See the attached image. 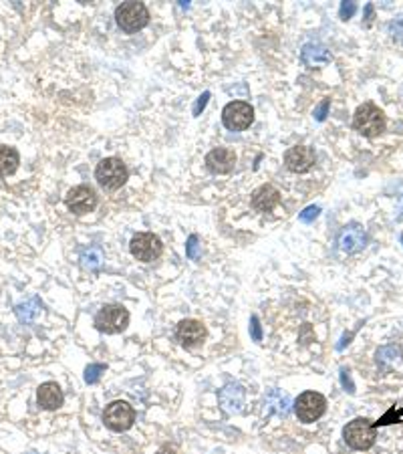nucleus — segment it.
Wrapping results in <instances>:
<instances>
[{
  "instance_id": "1",
  "label": "nucleus",
  "mask_w": 403,
  "mask_h": 454,
  "mask_svg": "<svg viewBox=\"0 0 403 454\" xmlns=\"http://www.w3.org/2000/svg\"><path fill=\"white\" fill-rule=\"evenodd\" d=\"M353 127L365 138H377L379 134L386 132V113L375 104L365 101L355 109Z\"/></svg>"
},
{
  "instance_id": "2",
  "label": "nucleus",
  "mask_w": 403,
  "mask_h": 454,
  "mask_svg": "<svg viewBox=\"0 0 403 454\" xmlns=\"http://www.w3.org/2000/svg\"><path fill=\"white\" fill-rule=\"evenodd\" d=\"M343 438L353 451H369L375 444L377 426L369 418H355L343 428Z\"/></svg>"
},
{
  "instance_id": "3",
  "label": "nucleus",
  "mask_w": 403,
  "mask_h": 454,
  "mask_svg": "<svg viewBox=\"0 0 403 454\" xmlns=\"http://www.w3.org/2000/svg\"><path fill=\"white\" fill-rule=\"evenodd\" d=\"M127 178H129L127 166L119 157H105L95 168V180L105 190H119L127 182Z\"/></svg>"
},
{
  "instance_id": "4",
  "label": "nucleus",
  "mask_w": 403,
  "mask_h": 454,
  "mask_svg": "<svg viewBox=\"0 0 403 454\" xmlns=\"http://www.w3.org/2000/svg\"><path fill=\"white\" fill-rule=\"evenodd\" d=\"M93 323H95V327L101 333L117 335V333H123L127 329V325H129V311L123 305L109 303V305H103L99 309V313L95 315Z\"/></svg>"
},
{
  "instance_id": "5",
  "label": "nucleus",
  "mask_w": 403,
  "mask_h": 454,
  "mask_svg": "<svg viewBox=\"0 0 403 454\" xmlns=\"http://www.w3.org/2000/svg\"><path fill=\"white\" fill-rule=\"evenodd\" d=\"M115 20L125 33H138L149 22V10L143 2H123L115 8Z\"/></svg>"
},
{
  "instance_id": "6",
  "label": "nucleus",
  "mask_w": 403,
  "mask_h": 454,
  "mask_svg": "<svg viewBox=\"0 0 403 454\" xmlns=\"http://www.w3.org/2000/svg\"><path fill=\"white\" fill-rule=\"evenodd\" d=\"M327 412V398L318 392H302L295 402V414L298 422L313 424Z\"/></svg>"
},
{
  "instance_id": "7",
  "label": "nucleus",
  "mask_w": 403,
  "mask_h": 454,
  "mask_svg": "<svg viewBox=\"0 0 403 454\" xmlns=\"http://www.w3.org/2000/svg\"><path fill=\"white\" fill-rule=\"evenodd\" d=\"M135 422V410L125 400H115L103 410V424L113 432H125Z\"/></svg>"
},
{
  "instance_id": "8",
  "label": "nucleus",
  "mask_w": 403,
  "mask_h": 454,
  "mask_svg": "<svg viewBox=\"0 0 403 454\" xmlns=\"http://www.w3.org/2000/svg\"><path fill=\"white\" fill-rule=\"evenodd\" d=\"M129 250L138 261L154 262L161 257L163 245H161L158 234H154V232H138L129 243Z\"/></svg>"
},
{
  "instance_id": "9",
  "label": "nucleus",
  "mask_w": 403,
  "mask_h": 454,
  "mask_svg": "<svg viewBox=\"0 0 403 454\" xmlns=\"http://www.w3.org/2000/svg\"><path fill=\"white\" fill-rule=\"evenodd\" d=\"M222 122L230 132H244L254 122V109L246 101H230L222 111Z\"/></svg>"
},
{
  "instance_id": "10",
  "label": "nucleus",
  "mask_w": 403,
  "mask_h": 454,
  "mask_svg": "<svg viewBox=\"0 0 403 454\" xmlns=\"http://www.w3.org/2000/svg\"><path fill=\"white\" fill-rule=\"evenodd\" d=\"M206 325L198 319H184L179 321L177 329H175V337L177 341L186 348V350H193V348H200L204 341H206Z\"/></svg>"
},
{
  "instance_id": "11",
  "label": "nucleus",
  "mask_w": 403,
  "mask_h": 454,
  "mask_svg": "<svg viewBox=\"0 0 403 454\" xmlns=\"http://www.w3.org/2000/svg\"><path fill=\"white\" fill-rule=\"evenodd\" d=\"M65 202H67V208H69L73 214L81 216V214H87V212H93V210H95V206H97V194H95L93 188L81 184V186L71 188L69 192H67Z\"/></svg>"
},
{
  "instance_id": "12",
  "label": "nucleus",
  "mask_w": 403,
  "mask_h": 454,
  "mask_svg": "<svg viewBox=\"0 0 403 454\" xmlns=\"http://www.w3.org/2000/svg\"><path fill=\"white\" fill-rule=\"evenodd\" d=\"M315 150L309 146H295L291 150H286L284 154V166L295 172V174H305L313 168L315 164Z\"/></svg>"
},
{
  "instance_id": "13",
  "label": "nucleus",
  "mask_w": 403,
  "mask_h": 454,
  "mask_svg": "<svg viewBox=\"0 0 403 454\" xmlns=\"http://www.w3.org/2000/svg\"><path fill=\"white\" fill-rule=\"evenodd\" d=\"M339 248L347 255H353V253H359L361 248H365L367 245V234L365 230L359 227V225H349L341 230L339 234Z\"/></svg>"
},
{
  "instance_id": "14",
  "label": "nucleus",
  "mask_w": 403,
  "mask_h": 454,
  "mask_svg": "<svg viewBox=\"0 0 403 454\" xmlns=\"http://www.w3.org/2000/svg\"><path fill=\"white\" fill-rule=\"evenodd\" d=\"M236 156L230 148H214L206 156V168L212 174H228L234 170Z\"/></svg>"
},
{
  "instance_id": "15",
  "label": "nucleus",
  "mask_w": 403,
  "mask_h": 454,
  "mask_svg": "<svg viewBox=\"0 0 403 454\" xmlns=\"http://www.w3.org/2000/svg\"><path fill=\"white\" fill-rule=\"evenodd\" d=\"M63 390L59 388L57 382H45V384L38 385V392H36V402L43 410H57L63 406Z\"/></svg>"
},
{
  "instance_id": "16",
  "label": "nucleus",
  "mask_w": 403,
  "mask_h": 454,
  "mask_svg": "<svg viewBox=\"0 0 403 454\" xmlns=\"http://www.w3.org/2000/svg\"><path fill=\"white\" fill-rule=\"evenodd\" d=\"M218 398H220V404H222L224 412L238 414L242 410V406H244V388L238 384L224 385Z\"/></svg>"
},
{
  "instance_id": "17",
  "label": "nucleus",
  "mask_w": 403,
  "mask_h": 454,
  "mask_svg": "<svg viewBox=\"0 0 403 454\" xmlns=\"http://www.w3.org/2000/svg\"><path fill=\"white\" fill-rule=\"evenodd\" d=\"M279 202H281V192L272 184H263L252 194V206L261 212H270L272 208H277Z\"/></svg>"
},
{
  "instance_id": "18",
  "label": "nucleus",
  "mask_w": 403,
  "mask_h": 454,
  "mask_svg": "<svg viewBox=\"0 0 403 454\" xmlns=\"http://www.w3.org/2000/svg\"><path fill=\"white\" fill-rule=\"evenodd\" d=\"M300 59H302V63L309 65V67H318V65L329 63V61H331V55H329V51H327L325 47L311 43V45H305V47H302Z\"/></svg>"
},
{
  "instance_id": "19",
  "label": "nucleus",
  "mask_w": 403,
  "mask_h": 454,
  "mask_svg": "<svg viewBox=\"0 0 403 454\" xmlns=\"http://www.w3.org/2000/svg\"><path fill=\"white\" fill-rule=\"evenodd\" d=\"M20 156L15 148L0 146V176H10L18 168Z\"/></svg>"
},
{
  "instance_id": "20",
  "label": "nucleus",
  "mask_w": 403,
  "mask_h": 454,
  "mask_svg": "<svg viewBox=\"0 0 403 454\" xmlns=\"http://www.w3.org/2000/svg\"><path fill=\"white\" fill-rule=\"evenodd\" d=\"M264 406L268 412H274L277 416H286L288 414V396H284L279 390H272L268 398L264 400Z\"/></svg>"
},
{
  "instance_id": "21",
  "label": "nucleus",
  "mask_w": 403,
  "mask_h": 454,
  "mask_svg": "<svg viewBox=\"0 0 403 454\" xmlns=\"http://www.w3.org/2000/svg\"><path fill=\"white\" fill-rule=\"evenodd\" d=\"M81 261H83V267H85V269H89V271H97V269L101 267V262H103V255H101L99 248H89V250L83 253Z\"/></svg>"
},
{
  "instance_id": "22",
  "label": "nucleus",
  "mask_w": 403,
  "mask_h": 454,
  "mask_svg": "<svg viewBox=\"0 0 403 454\" xmlns=\"http://www.w3.org/2000/svg\"><path fill=\"white\" fill-rule=\"evenodd\" d=\"M17 313H18V317H20V321H24V323H31L36 315H38V301H36V299H33V301H29V303H24V305H18Z\"/></svg>"
},
{
  "instance_id": "23",
  "label": "nucleus",
  "mask_w": 403,
  "mask_h": 454,
  "mask_svg": "<svg viewBox=\"0 0 403 454\" xmlns=\"http://www.w3.org/2000/svg\"><path fill=\"white\" fill-rule=\"evenodd\" d=\"M105 371V366L103 364H91V366L85 369V382L87 384H97L99 376Z\"/></svg>"
},
{
  "instance_id": "24",
  "label": "nucleus",
  "mask_w": 403,
  "mask_h": 454,
  "mask_svg": "<svg viewBox=\"0 0 403 454\" xmlns=\"http://www.w3.org/2000/svg\"><path fill=\"white\" fill-rule=\"evenodd\" d=\"M200 241H198V236L192 234L190 239H188V245H186V253H188V257L192 259V261H198L200 259V245H198Z\"/></svg>"
},
{
  "instance_id": "25",
  "label": "nucleus",
  "mask_w": 403,
  "mask_h": 454,
  "mask_svg": "<svg viewBox=\"0 0 403 454\" xmlns=\"http://www.w3.org/2000/svg\"><path fill=\"white\" fill-rule=\"evenodd\" d=\"M250 335H252V339H254L256 343L263 341V327H261V321H258L256 315L250 317Z\"/></svg>"
},
{
  "instance_id": "26",
  "label": "nucleus",
  "mask_w": 403,
  "mask_h": 454,
  "mask_svg": "<svg viewBox=\"0 0 403 454\" xmlns=\"http://www.w3.org/2000/svg\"><path fill=\"white\" fill-rule=\"evenodd\" d=\"M318 212H321V208H318V206H307V208L298 214V220H300V222H305V225H309V222H313L316 216H318Z\"/></svg>"
},
{
  "instance_id": "27",
  "label": "nucleus",
  "mask_w": 403,
  "mask_h": 454,
  "mask_svg": "<svg viewBox=\"0 0 403 454\" xmlns=\"http://www.w3.org/2000/svg\"><path fill=\"white\" fill-rule=\"evenodd\" d=\"M402 416H403V408L400 410V412H395V408H391L383 418L379 420V422H375V426H386V424H391V422H400Z\"/></svg>"
},
{
  "instance_id": "28",
  "label": "nucleus",
  "mask_w": 403,
  "mask_h": 454,
  "mask_svg": "<svg viewBox=\"0 0 403 454\" xmlns=\"http://www.w3.org/2000/svg\"><path fill=\"white\" fill-rule=\"evenodd\" d=\"M355 10H357V4H355V2H343L341 8H339V15H341V18L349 20V18L355 15Z\"/></svg>"
},
{
  "instance_id": "29",
  "label": "nucleus",
  "mask_w": 403,
  "mask_h": 454,
  "mask_svg": "<svg viewBox=\"0 0 403 454\" xmlns=\"http://www.w3.org/2000/svg\"><path fill=\"white\" fill-rule=\"evenodd\" d=\"M208 99H210V91L202 93L196 101V107H193V115H200V111H204V107L208 105Z\"/></svg>"
},
{
  "instance_id": "30",
  "label": "nucleus",
  "mask_w": 403,
  "mask_h": 454,
  "mask_svg": "<svg viewBox=\"0 0 403 454\" xmlns=\"http://www.w3.org/2000/svg\"><path fill=\"white\" fill-rule=\"evenodd\" d=\"M329 105H331V101H329V99H325L323 104H321V105H318V107H316V109H315L316 122H323V120L327 118V111H329Z\"/></svg>"
},
{
  "instance_id": "31",
  "label": "nucleus",
  "mask_w": 403,
  "mask_h": 454,
  "mask_svg": "<svg viewBox=\"0 0 403 454\" xmlns=\"http://www.w3.org/2000/svg\"><path fill=\"white\" fill-rule=\"evenodd\" d=\"M341 384H343V388H345L349 394H353V392H355V385H353V382H351L349 369H341Z\"/></svg>"
},
{
  "instance_id": "32",
  "label": "nucleus",
  "mask_w": 403,
  "mask_h": 454,
  "mask_svg": "<svg viewBox=\"0 0 403 454\" xmlns=\"http://www.w3.org/2000/svg\"><path fill=\"white\" fill-rule=\"evenodd\" d=\"M158 454H179V451H177V446H174V444H163L158 451Z\"/></svg>"
},
{
  "instance_id": "33",
  "label": "nucleus",
  "mask_w": 403,
  "mask_h": 454,
  "mask_svg": "<svg viewBox=\"0 0 403 454\" xmlns=\"http://www.w3.org/2000/svg\"><path fill=\"white\" fill-rule=\"evenodd\" d=\"M400 212H402V216H403V198H402V202H400Z\"/></svg>"
},
{
  "instance_id": "34",
  "label": "nucleus",
  "mask_w": 403,
  "mask_h": 454,
  "mask_svg": "<svg viewBox=\"0 0 403 454\" xmlns=\"http://www.w3.org/2000/svg\"><path fill=\"white\" fill-rule=\"evenodd\" d=\"M402 243H403V236H402Z\"/></svg>"
}]
</instances>
